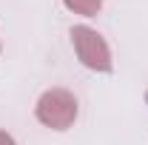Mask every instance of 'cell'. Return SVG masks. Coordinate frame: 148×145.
<instances>
[{
	"mask_svg": "<svg viewBox=\"0 0 148 145\" xmlns=\"http://www.w3.org/2000/svg\"><path fill=\"white\" fill-rule=\"evenodd\" d=\"M63 6L74 12V14H83V17H94V14H100V9H103V0H63Z\"/></svg>",
	"mask_w": 148,
	"mask_h": 145,
	"instance_id": "cell-3",
	"label": "cell"
},
{
	"mask_svg": "<svg viewBox=\"0 0 148 145\" xmlns=\"http://www.w3.org/2000/svg\"><path fill=\"white\" fill-rule=\"evenodd\" d=\"M0 145H17V140H14L12 134H6V131H0Z\"/></svg>",
	"mask_w": 148,
	"mask_h": 145,
	"instance_id": "cell-4",
	"label": "cell"
},
{
	"mask_svg": "<svg viewBox=\"0 0 148 145\" xmlns=\"http://www.w3.org/2000/svg\"><path fill=\"white\" fill-rule=\"evenodd\" d=\"M0 49H3V46H0Z\"/></svg>",
	"mask_w": 148,
	"mask_h": 145,
	"instance_id": "cell-5",
	"label": "cell"
},
{
	"mask_svg": "<svg viewBox=\"0 0 148 145\" xmlns=\"http://www.w3.org/2000/svg\"><path fill=\"white\" fill-rule=\"evenodd\" d=\"M71 46H74L77 60L86 68L100 71V74H108L114 68L111 49H108V43H106V37L100 34L97 29H91V26H74L71 29Z\"/></svg>",
	"mask_w": 148,
	"mask_h": 145,
	"instance_id": "cell-2",
	"label": "cell"
},
{
	"mask_svg": "<svg viewBox=\"0 0 148 145\" xmlns=\"http://www.w3.org/2000/svg\"><path fill=\"white\" fill-rule=\"evenodd\" d=\"M37 120L51 131H69L80 114V105H77V97H74L69 88H49L40 94L34 105Z\"/></svg>",
	"mask_w": 148,
	"mask_h": 145,
	"instance_id": "cell-1",
	"label": "cell"
}]
</instances>
